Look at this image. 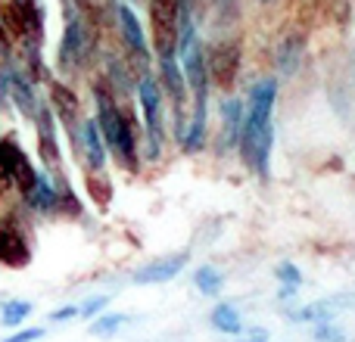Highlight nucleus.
<instances>
[{
	"label": "nucleus",
	"instance_id": "obj_7",
	"mask_svg": "<svg viewBox=\"0 0 355 342\" xmlns=\"http://www.w3.org/2000/svg\"><path fill=\"white\" fill-rule=\"evenodd\" d=\"M35 174L37 171L31 168V162L25 159V153L16 143L0 141V190L19 187L25 193L31 187V181H35Z\"/></svg>",
	"mask_w": 355,
	"mask_h": 342
},
{
	"label": "nucleus",
	"instance_id": "obj_21",
	"mask_svg": "<svg viewBox=\"0 0 355 342\" xmlns=\"http://www.w3.org/2000/svg\"><path fill=\"white\" fill-rule=\"evenodd\" d=\"M293 321H312V324H324V321L334 318V302H312L302 312H290Z\"/></svg>",
	"mask_w": 355,
	"mask_h": 342
},
{
	"label": "nucleus",
	"instance_id": "obj_8",
	"mask_svg": "<svg viewBox=\"0 0 355 342\" xmlns=\"http://www.w3.org/2000/svg\"><path fill=\"white\" fill-rule=\"evenodd\" d=\"M187 258H190V252H175V255L153 258L150 264L137 268L131 280H135L137 287H153V283H168V280H175V277L181 274L184 268H187Z\"/></svg>",
	"mask_w": 355,
	"mask_h": 342
},
{
	"label": "nucleus",
	"instance_id": "obj_28",
	"mask_svg": "<svg viewBox=\"0 0 355 342\" xmlns=\"http://www.w3.org/2000/svg\"><path fill=\"white\" fill-rule=\"evenodd\" d=\"M277 296H281V299H293V296H296V287H281V293H277Z\"/></svg>",
	"mask_w": 355,
	"mask_h": 342
},
{
	"label": "nucleus",
	"instance_id": "obj_25",
	"mask_svg": "<svg viewBox=\"0 0 355 342\" xmlns=\"http://www.w3.org/2000/svg\"><path fill=\"white\" fill-rule=\"evenodd\" d=\"M44 327H28V330H16L12 336H6L3 342H37V339H44Z\"/></svg>",
	"mask_w": 355,
	"mask_h": 342
},
{
	"label": "nucleus",
	"instance_id": "obj_23",
	"mask_svg": "<svg viewBox=\"0 0 355 342\" xmlns=\"http://www.w3.org/2000/svg\"><path fill=\"white\" fill-rule=\"evenodd\" d=\"M312 336H315V342H346V333L337 330L331 321H324V324H315Z\"/></svg>",
	"mask_w": 355,
	"mask_h": 342
},
{
	"label": "nucleus",
	"instance_id": "obj_15",
	"mask_svg": "<svg viewBox=\"0 0 355 342\" xmlns=\"http://www.w3.org/2000/svg\"><path fill=\"white\" fill-rule=\"evenodd\" d=\"M206 125H209V106H193L190 122H184V134H181L184 153H200L206 147V137H209Z\"/></svg>",
	"mask_w": 355,
	"mask_h": 342
},
{
	"label": "nucleus",
	"instance_id": "obj_29",
	"mask_svg": "<svg viewBox=\"0 0 355 342\" xmlns=\"http://www.w3.org/2000/svg\"><path fill=\"white\" fill-rule=\"evenodd\" d=\"M125 3H137V0H125Z\"/></svg>",
	"mask_w": 355,
	"mask_h": 342
},
{
	"label": "nucleus",
	"instance_id": "obj_9",
	"mask_svg": "<svg viewBox=\"0 0 355 342\" xmlns=\"http://www.w3.org/2000/svg\"><path fill=\"white\" fill-rule=\"evenodd\" d=\"M302 60H306V35H302V31H287L275 47L277 75H281V78H293L302 69Z\"/></svg>",
	"mask_w": 355,
	"mask_h": 342
},
{
	"label": "nucleus",
	"instance_id": "obj_11",
	"mask_svg": "<svg viewBox=\"0 0 355 342\" xmlns=\"http://www.w3.org/2000/svg\"><path fill=\"white\" fill-rule=\"evenodd\" d=\"M28 262H31V249H28V240L22 237V231L12 221H0V264L22 268Z\"/></svg>",
	"mask_w": 355,
	"mask_h": 342
},
{
	"label": "nucleus",
	"instance_id": "obj_22",
	"mask_svg": "<svg viewBox=\"0 0 355 342\" xmlns=\"http://www.w3.org/2000/svg\"><path fill=\"white\" fill-rule=\"evenodd\" d=\"M275 277H277V283H281V287H296V289L302 287V271L296 268L293 262H281V264H277Z\"/></svg>",
	"mask_w": 355,
	"mask_h": 342
},
{
	"label": "nucleus",
	"instance_id": "obj_19",
	"mask_svg": "<svg viewBox=\"0 0 355 342\" xmlns=\"http://www.w3.org/2000/svg\"><path fill=\"white\" fill-rule=\"evenodd\" d=\"M125 314H119V312H106V314H97V318L91 321V327H87V333L91 336H100V339H106V336H116L119 330H122V324H125Z\"/></svg>",
	"mask_w": 355,
	"mask_h": 342
},
{
	"label": "nucleus",
	"instance_id": "obj_20",
	"mask_svg": "<svg viewBox=\"0 0 355 342\" xmlns=\"http://www.w3.org/2000/svg\"><path fill=\"white\" fill-rule=\"evenodd\" d=\"M31 312H35V305H31V302H25V299H10V302H3V305H0V324L12 330V327L22 324V321L28 318Z\"/></svg>",
	"mask_w": 355,
	"mask_h": 342
},
{
	"label": "nucleus",
	"instance_id": "obj_5",
	"mask_svg": "<svg viewBox=\"0 0 355 342\" xmlns=\"http://www.w3.org/2000/svg\"><path fill=\"white\" fill-rule=\"evenodd\" d=\"M94 50H97L94 22H87L81 12L66 19V28H62V37H60V53H56V62H60L62 72H78L91 60Z\"/></svg>",
	"mask_w": 355,
	"mask_h": 342
},
{
	"label": "nucleus",
	"instance_id": "obj_24",
	"mask_svg": "<svg viewBox=\"0 0 355 342\" xmlns=\"http://www.w3.org/2000/svg\"><path fill=\"white\" fill-rule=\"evenodd\" d=\"M106 305H110V299H106V296H94V299L85 302V305H78V318L94 321L100 312H106Z\"/></svg>",
	"mask_w": 355,
	"mask_h": 342
},
{
	"label": "nucleus",
	"instance_id": "obj_27",
	"mask_svg": "<svg viewBox=\"0 0 355 342\" xmlns=\"http://www.w3.org/2000/svg\"><path fill=\"white\" fill-rule=\"evenodd\" d=\"M268 330H262V327H252L250 330V336H246V342H268Z\"/></svg>",
	"mask_w": 355,
	"mask_h": 342
},
{
	"label": "nucleus",
	"instance_id": "obj_4",
	"mask_svg": "<svg viewBox=\"0 0 355 342\" xmlns=\"http://www.w3.org/2000/svg\"><path fill=\"white\" fill-rule=\"evenodd\" d=\"M240 69H243V44L237 37H221L206 50V75L209 87L218 93H227L237 87Z\"/></svg>",
	"mask_w": 355,
	"mask_h": 342
},
{
	"label": "nucleus",
	"instance_id": "obj_16",
	"mask_svg": "<svg viewBox=\"0 0 355 342\" xmlns=\"http://www.w3.org/2000/svg\"><path fill=\"white\" fill-rule=\"evenodd\" d=\"M6 75H10V100L16 103V109L22 112V116L35 118L37 109H41V103H37V97H35V91H31V84H28V81H25L19 72H6Z\"/></svg>",
	"mask_w": 355,
	"mask_h": 342
},
{
	"label": "nucleus",
	"instance_id": "obj_3",
	"mask_svg": "<svg viewBox=\"0 0 355 342\" xmlns=\"http://www.w3.org/2000/svg\"><path fill=\"white\" fill-rule=\"evenodd\" d=\"M0 25L10 35V41H22L28 47V53L41 50L44 16L35 0H6V3H0Z\"/></svg>",
	"mask_w": 355,
	"mask_h": 342
},
{
	"label": "nucleus",
	"instance_id": "obj_1",
	"mask_svg": "<svg viewBox=\"0 0 355 342\" xmlns=\"http://www.w3.org/2000/svg\"><path fill=\"white\" fill-rule=\"evenodd\" d=\"M91 93H94V106H97L94 122H97L100 137L106 143V153L116 156L122 168L137 171L141 168V125H137L135 112L128 106H122V100L103 81H94Z\"/></svg>",
	"mask_w": 355,
	"mask_h": 342
},
{
	"label": "nucleus",
	"instance_id": "obj_13",
	"mask_svg": "<svg viewBox=\"0 0 355 342\" xmlns=\"http://www.w3.org/2000/svg\"><path fill=\"white\" fill-rule=\"evenodd\" d=\"M50 112H56L66 128H75V125H78V116H81L78 93H75L69 84H62V81H50Z\"/></svg>",
	"mask_w": 355,
	"mask_h": 342
},
{
	"label": "nucleus",
	"instance_id": "obj_17",
	"mask_svg": "<svg viewBox=\"0 0 355 342\" xmlns=\"http://www.w3.org/2000/svg\"><path fill=\"white\" fill-rule=\"evenodd\" d=\"M209 321H212V327L218 333H225V336H240V333H243V321H240L237 308H234L231 302H218V305L212 308V314H209Z\"/></svg>",
	"mask_w": 355,
	"mask_h": 342
},
{
	"label": "nucleus",
	"instance_id": "obj_30",
	"mask_svg": "<svg viewBox=\"0 0 355 342\" xmlns=\"http://www.w3.org/2000/svg\"><path fill=\"white\" fill-rule=\"evenodd\" d=\"M262 3H275V0H262Z\"/></svg>",
	"mask_w": 355,
	"mask_h": 342
},
{
	"label": "nucleus",
	"instance_id": "obj_18",
	"mask_svg": "<svg viewBox=\"0 0 355 342\" xmlns=\"http://www.w3.org/2000/svg\"><path fill=\"white\" fill-rule=\"evenodd\" d=\"M193 287L200 289L206 299H218L221 289H225V277H221V271L212 268V264H200V268L193 271Z\"/></svg>",
	"mask_w": 355,
	"mask_h": 342
},
{
	"label": "nucleus",
	"instance_id": "obj_12",
	"mask_svg": "<svg viewBox=\"0 0 355 342\" xmlns=\"http://www.w3.org/2000/svg\"><path fill=\"white\" fill-rule=\"evenodd\" d=\"M81 141V150H85V165L91 174H103L106 168V143L103 137H100V128L94 118H85V122L78 125V134H75Z\"/></svg>",
	"mask_w": 355,
	"mask_h": 342
},
{
	"label": "nucleus",
	"instance_id": "obj_14",
	"mask_svg": "<svg viewBox=\"0 0 355 342\" xmlns=\"http://www.w3.org/2000/svg\"><path fill=\"white\" fill-rule=\"evenodd\" d=\"M25 202H28L35 212H56L60 208V190L50 183V177L47 174H41L37 171L35 174V181H31V187L25 190Z\"/></svg>",
	"mask_w": 355,
	"mask_h": 342
},
{
	"label": "nucleus",
	"instance_id": "obj_2",
	"mask_svg": "<svg viewBox=\"0 0 355 342\" xmlns=\"http://www.w3.org/2000/svg\"><path fill=\"white\" fill-rule=\"evenodd\" d=\"M110 16L119 28V37H122V47H125V60L131 62L135 72H150V62H153V50H150L147 41V31H144L141 19L137 12L131 10V3L125 0H110Z\"/></svg>",
	"mask_w": 355,
	"mask_h": 342
},
{
	"label": "nucleus",
	"instance_id": "obj_10",
	"mask_svg": "<svg viewBox=\"0 0 355 342\" xmlns=\"http://www.w3.org/2000/svg\"><path fill=\"white\" fill-rule=\"evenodd\" d=\"M218 116H221V128H218V147L225 150H237V137L243 128V116H246V103L240 97H225L218 103Z\"/></svg>",
	"mask_w": 355,
	"mask_h": 342
},
{
	"label": "nucleus",
	"instance_id": "obj_6",
	"mask_svg": "<svg viewBox=\"0 0 355 342\" xmlns=\"http://www.w3.org/2000/svg\"><path fill=\"white\" fill-rule=\"evenodd\" d=\"M150 31H153V53L172 50L178 41V19H181V0H147Z\"/></svg>",
	"mask_w": 355,
	"mask_h": 342
},
{
	"label": "nucleus",
	"instance_id": "obj_26",
	"mask_svg": "<svg viewBox=\"0 0 355 342\" xmlns=\"http://www.w3.org/2000/svg\"><path fill=\"white\" fill-rule=\"evenodd\" d=\"M72 318H78V305H62V308H56V312H50L53 324H62V321H72Z\"/></svg>",
	"mask_w": 355,
	"mask_h": 342
}]
</instances>
